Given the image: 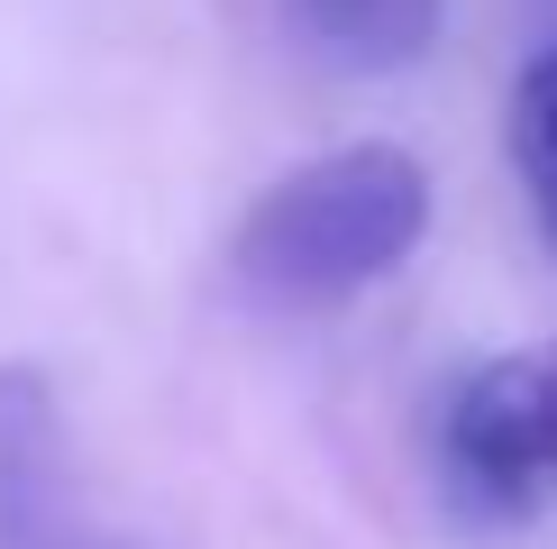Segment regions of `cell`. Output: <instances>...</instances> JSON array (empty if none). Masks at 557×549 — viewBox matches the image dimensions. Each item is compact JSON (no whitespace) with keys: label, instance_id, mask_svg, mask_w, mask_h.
Returning a JSON list of instances; mask_svg holds the SVG:
<instances>
[{"label":"cell","instance_id":"cell-1","mask_svg":"<svg viewBox=\"0 0 557 549\" xmlns=\"http://www.w3.org/2000/svg\"><path fill=\"white\" fill-rule=\"evenodd\" d=\"M421 239H430L421 156L357 137V147H330L284 183H265L228 239V274L265 312H338L366 284H384Z\"/></svg>","mask_w":557,"mask_h":549},{"label":"cell","instance_id":"cell-2","mask_svg":"<svg viewBox=\"0 0 557 549\" xmlns=\"http://www.w3.org/2000/svg\"><path fill=\"white\" fill-rule=\"evenodd\" d=\"M438 495L475 532H512L557 503V339L540 349H503L475 376L448 385L430 430Z\"/></svg>","mask_w":557,"mask_h":549},{"label":"cell","instance_id":"cell-3","mask_svg":"<svg viewBox=\"0 0 557 549\" xmlns=\"http://www.w3.org/2000/svg\"><path fill=\"white\" fill-rule=\"evenodd\" d=\"M0 549H120L74 513L55 467V412L18 376H0Z\"/></svg>","mask_w":557,"mask_h":549},{"label":"cell","instance_id":"cell-5","mask_svg":"<svg viewBox=\"0 0 557 549\" xmlns=\"http://www.w3.org/2000/svg\"><path fill=\"white\" fill-rule=\"evenodd\" d=\"M503 147H512V174H521V202L540 220L548 257H557V46L521 64L512 83V110H503Z\"/></svg>","mask_w":557,"mask_h":549},{"label":"cell","instance_id":"cell-4","mask_svg":"<svg viewBox=\"0 0 557 549\" xmlns=\"http://www.w3.org/2000/svg\"><path fill=\"white\" fill-rule=\"evenodd\" d=\"M438 10L448 0H284L293 37L330 74H403V64H421L438 37Z\"/></svg>","mask_w":557,"mask_h":549}]
</instances>
